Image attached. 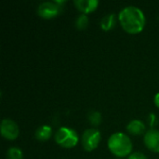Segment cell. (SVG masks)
I'll use <instances>...</instances> for the list:
<instances>
[{
	"label": "cell",
	"mask_w": 159,
	"mask_h": 159,
	"mask_svg": "<svg viewBox=\"0 0 159 159\" xmlns=\"http://www.w3.org/2000/svg\"><path fill=\"white\" fill-rule=\"evenodd\" d=\"M117 159H120V158H117Z\"/></svg>",
	"instance_id": "obj_18"
},
{
	"label": "cell",
	"mask_w": 159,
	"mask_h": 159,
	"mask_svg": "<svg viewBox=\"0 0 159 159\" xmlns=\"http://www.w3.org/2000/svg\"><path fill=\"white\" fill-rule=\"evenodd\" d=\"M101 140L102 135L97 129H88L82 135V146L86 151L91 152L99 146Z\"/></svg>",
	"instance_id": "obj_4"
},
{
	"label": "cell",
	"mask_w": 159,
	"mask_h": 159,
	"mask_svg": "<svg viewBox=\"0 0 159 159\" xmlns=\"http://www.w3.org/2000/svg\"><path fill=\"white\" fill-rule=\"evenodd\" d=\"M54 139L58 145L67 149L75 147L79 141L77 132L68 127L60 128L55 133Z\"/></svg>",
	"instance_id": "obj_3"
},
{
	"label": "cell",
	"mask_w": 159,
	"mask_h": 159,
	"mask_svg": "<svg viewBox=\"0 0 159 159\" xmlns=\"http://www.w3.org/2000/svg\"><path fill=\"white\" fill-rule=\"evenodd\" d=\"M74 5L83 14H89L97 9L99 6L98 0H75Z\"/></svg>",
	"instance_id": "obj_8"
},
{
	"label": "cell",
	"mask_w": 159,
	"mask_h": 159,
	"mask_svg": "<svg viewBox=\"0 0 159 159\" xmlns=\"http://www.w3.org/2000/svg\"><path fill=\"white\" fill-rule=\"evenodd\" d=\"M154 102H155V104H156V106L159 108V92L158 93H157L156 95H155V98H154Z\"/></svg>",
	"instance_id": "obj_17"
},
{
	"label": "cell",
	"mask_w": 159,
	"mask_h": 159,
	"mask_svg": "<svg viewBox=\"0 0 159 159\" xmlns=\"http://www.w3.org/2000/svg\"><path fill=\"white\" fill-rule=\"evenodd\" d=\"M145 129V124L139 119H133L127 125L128 132L133 136H140L144 134Z\"/></svg>",
	"instance_id": "obj_9"
},
{
	"label": "cell",
	"mask_w": 159,
	"mask_h": 159,
	"mask_svg": "<svg viewBox=\"0 0 159 159\" xmlns=\"http://www.w3.org/2000/svg\"><path fill=\"white\" fill-rule=\"evenodd\" d=\"M0 131H1L2 137H4L7 140L12 141L18 138L20 129L15 121L9 118H5L1 122Z\"/></svg>",
	"instance_id": "obj_6"
},
{
	"label": "cell",
	"mask_w": 159,
	"mask_h": 159,
	"mask_svg": "<svg viewBox=\"0 0 159 159\" xmlns=\"http://www.w3.org/2000/svg\"><path fill=\"white\" fill-rule=\"evenodd\" d=\"M118 20L124 31L129 34L141 33L146 21L143 11L135 6L123 7L118 14Z\"/></svg>",
	"instance_id": "obj_1"
},
{
	"label": "cell",
	"mask_w": 159,
	"mask_h": 159,
	"mask_svg": "<svg viewBox=\"0 0 159 159\" xmlns=\"http://www.w3.org/2000/svg\"><path fill=\"white\" fill-rule=\"evenodd\" d=\"M110 152L117 157H125L131 155L133 148L130 138L123 132H116L112 134L107 143Z\"/></svg>",
	"instance_id": "obj_2"
},
{
	"label": "cell",
	"mask_w": 159,
	"mask_h": 159,
	"mask_svg": "<svg viewBox=\"0 0 159 159\" xmlns=\"http://www.w3.org/2000/svg\"><path fill=\"white\" fill-rule=\"evenodd\" d=\"M52 135V129L48 125H43L40 126L34 133L35 139L39 142H46L50 139Z\"/></svg>",
	"instance_id": "obj_10"
},
{
	"label": "cell",
	"mask_w": 159,
	"mask_h": 159,
	"mask_svg": "<svg viewBox=\"0 0 159 159\" xmlns=\"http://www.w3.org/2000/svg\"><path fill=\"white\" fill-rule=\"evenodd\" d=\"M157 116L154 115V114H150L149 115V125L151 126V127H154L155 126V124L157 123Z\"/></svg>",
	"instance_id": "obj_16"
},
{
	"label": "cell",
	"mask_w": 159,
	"mask_h": 159,
	"mask_svg": "<svg viewBox=\"0 0 159 159\" xmlns=\"http://www.w3.org/2000/svg\"><path fill=\"white\" fill-rule=\"evenodd\" d=\"M88 119H89V122L93 125V126H98L101 124L102 122V115L100 112H97V111H91L89 113L88 115Z\"/></svg>",
	"instance_id": "obj_14"
},
{
	"label": "cell",
	"mask_w": 159,
	"mask_h": 159,
	"mask_svg": "<svg viewBox=\"0 0 159 159\" xmlns=\"http://www.w3.org/2000/svg\"><path fill=\"white\" fill-rule=\"evenodd\" d=\"M128 159H148L146 157V156L143 153H140V152H135V153H132L131 155L129 156Z\"/></svg>",
	"instance_id": "obj_15"
},
{
	"label": "cell",
	"mask_w": 159,
	"mask_h": 159,
	"mask_svg": "<svg viewBox=\"0 0 159 159\" xmlns=\"http://www.w3.org/2000/svg\"><path fill=\"white\" fill-rule=\"evenodd\" d=\"M61 7L56 4L55 1L54 2L46 1V2H42L41 4H39L36 11H37L38 16H40L43 19H52L59 15V13L61 12Z\"/></svg>",
	"instance_id": "obj_5"
},
{
	"label": "cell",
	"mask_w": 159,
	"mask_h": 159,
	"mask_svg": "<svg viewBox=\"0 0 159 159\" xmlns=\"http://www.w3.org/2000/svg\"><path fill=\"white\" fill-rule=\"evenodd\" d=\"M145 146L154 153H159V130L151 129L144 134Z\"/></svg>",
	"instance_id": "obj_7"
},
{
	"label": "cell",
	"mask_w": 159,
	"mask_h": 159,
	"mask_svg": "<svg viewBox=\"0 0 159 159\" xmlns=\"http://www.w3.org/2000/svg\"><path fill=\"white\" fill-rule=\"evenodd\" d=\"M116 22V17L115 13H109L102 17L101 20V27L103 31H110L112 30Z\"/></svg>",
	"instance_id": "obj_11"
},
{
	"label": "cell",
	"mask_w": 159,
	"mask_h": 159,
	"mask_svg": "<svg viewBox=\"0 0 159 159\" xmlns=\"http://www.w3.org/2000/svg\"><path fill=\"white\" fill-rule=\"evenodd\" d=\"M75 27L78 30H85L89 26V17L87 14L81 13L75 20Z\"/></svg>",
	"instance_id": "obj_12"
},
{
	"label": "cell",
	"mask_w": 159,
	"mask_h": 159,
	"mask_svg": "<svg viewBox=\"0 0 159 159\" xmlns=\"http://www.w3.org/2000/svg\"><path fill=\"white\" fill-rule=\"evenodd\" d=\"M7 159H23L22 151L19 147H10L7 152Z\"/></svg>",
	"instance_id": "obj_13"
}]
</instances>
